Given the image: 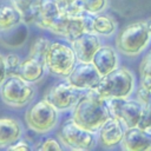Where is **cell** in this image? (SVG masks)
Masks as SVG:
<instances>
[{"mask_svg":"<svg viewBox=\"0 0 151 151\" xmlns=\"http://www.w3.org/2000/svg\"><path fill=\"white\" fill-rule=\"evenodd\" d=\"M111 117L106 99L94 88L81 94L78 103L72 109V120L85 130L98 132L101 125Z\"/></svg>","mask_w":151,"mask_h":151,"instance_id":"1","label":"cell"},{"mask_svg":"<svg viewBox=\"0 0 151 151\" xmlns=\"http://www.w3.org/2000/svg\"><path fill=\"white\" fill-rule=\"evenodd\" d=\"M151 41V20H139L126 25L116 37V48L124 55L140 54Z\"/></svg>","mask_w":151,"mask_h":151,"instance_id":"2","label":"cell"},{"mask_svg":"<svg viewBox=\"0 0 151 151\" xmlns=\"http://www.w3.org/2000/svg\"><path fill=\"white\" fill-rule=\"evenodd\" d=\"M88 19L90 14L84 13L77 2L67 6L61 5V13L50 32L71 42L88 32Z\"/></svg>","mask_w":151,"mask_h":151,"instance_id":"3","label":"cell"},{"mask_svg":"<svg viewBox=\"0 0 151 151\" xmlns=\"http://www.w3.org/2000/svg\"><path fill=\"white\" fill-rule=\"evenodd\" d=\"M136 88V77L126 67H118L103 76L94 90L104 98H130Z\"/></svg>","mask_w":151,"mask_h":151,"instance_id":"4","label":"cell"},{"mask_svg":"<svg viewBox=\"0 0 151 151\" xmlns=\"http://www.w3.org/2000/svg\"><path fill=\"white\" fill-rule=\"evenodd\" d=\"M37 93L33 83L13 74L8 76L0 87V98L9 107H25L32 103Z\"/></svg>","mask_w":151,"mask_h":151,"instance_id":"5","label":"cell"},{"mask_svg":"<svg viewBox=\"0 0 151 151\" xmlns=\"http://www.w3.org/2000/svg\"><path fill=\"white\" fill-rule=\"evenodd\" d=\"M47 71L58 78H66L78 64L77 55L71 45L63 41L51 42L45 57Z\"/></svg>","mask_w":151,"mask_h":151,"instance_id":"6","label":"cell"},{"mask_svg":"<svg viewBox=\"0 0 151 151\" xmlns=\"http://www.w3.org/2000/svg\"><path fill=\"white\" fill-rule=\"evenodd\" d=\"M58 120L59 111L45 98L33 104L25 114L27 126L39 134H45L54 130Z\"/></svg>","mask_w":151,"mask_h":151,"instance_id":"7","label":"cell"},{"mask_svg":"<svg viewBox=\"0 0 151 151\" xmlns=\"http://www.w3.org/2000/svg\"><path fill=\"white\" fill-rule=\"evenodd\" d=\"M58 137L60 143L71 150H92L98 142L96 132L83 129L72 119L64 123L58 132Z\"/></svg>","mask_w":151,"mask_h":151,"instance_id":"8","label":"cell"},{"mask_svg":"<svg viewBox=\"0 0 151 151\" xmlns=\"http://www.w3.org/2000/svg\"><path fill=\"white\" fill-rule=\"evenodd\" d=\"M106 103L111 117L120 120L125 127L138 126L143 112V104L139 103L137 99L112 98L106 99Z\"/></svg>","mask_w":151,"mask_h":151,"instance_id":"9","label":"cell"},{"mask_svg":"<svg viewBox=\"0 0 151 151\" xmlns=\"http://www.w3.org/2000/svg\"><path fill=\"white\" fill-rule=\"evenodd\" d=\"M79 90L74 88L67 80L54 84L45 94L47 99L59 112L73 109L80 98Z\"/></svg>","mask_w":151,"mask_h":151,"instance_id":"10","label":"cell"},{"mask_svg":"<svg viewBox=\"0 0 151 151\" xmlns=\"http://www.w3.org/2000/svg\"><path fill=\"white\" fill-rule=\"evenodd\" d=\"M101 76L92 63H78L72 72L66 77V80L77 90H92L94 88Z\"/></svg>","mask_w":151,"mask_h":151,"instance_id":"11","label":"cell"},{"mask_svg":"<svg viewBox=\"0 0 151 151\" xmlns=\"http://www.w3.org/2000/svg\"><path fill=\"white\" fill-rule=\"evenodd\" d=\"M71 46L74 50L78 63H91L96 52L101 46V40L99 35L86 32L71 41Z\"/></svg>","mask_w":151,"mask_h":151,"instance_id":"12","label":"cell"},{"mask_svg":"<svg viewBox=\"0 0 151 151\" xmlns=\"http://www.w3.org/2000/svg\"><path fill=\"white\" fill-rule=\"evenodd\" d=\"M45 57L41 54L28 52V55L21 61L17 76L21 77L22 79L29 81V83H37L39 81L45 72H46V63Z\"/></svg>","mask_w":151,"mask_h":151,"instance_id":"13","label":"cell"},{"mask_svg":"<svg viewBox=\"0 0 151 151\" xmlns=\"http://www.w3.org/2000/svg\"><path fill=\"white\" fill-rule=\"evenodd\" d=\"M125 126L120 120L114 117H110L99 129L98 133V142L105 149H112L117 145H120L124 133Z\"/></svg>","mask_w":151,"mask_h":151,"instance_id":"14","label":"cell"},{"mask_svg":"<svg viewBox=\"0 0 151 151\" xmlns=\"http://www.w3.org/2000/svg\"><path fill=\"white\" fill-rule=\"evenodd\" d=\"M120 147L125 151L151 150V133L138 126L126 127Z\"/></svg>","mask_w":151,"mask_h":151,"instance_id":"15","label":"cell"},{"mask_svg":"<svg viewBox=\"0 0 151 151\" xmlns=\"http://www.w3.org/2000/svg\"><path fill=\"white\" fill-rule=\"evenodd\" d=\"M117 51V48L110 45H101L96 52L91 63L94 65L101 77L109 74L110 72L119 67V57Z\"/></svg>","mask_w":151,"mask_h":151,"instance_id":"16","label":"cell"},{"mask_svg":"<svg viewBox=\"0 0 151 151\" xmlns=\"http://www.w3.org/2000/svg\"><path fill=\"white\" fill-rule=\"evenodd\" d=\"M61 13V5L58 0H40L39 11L34 24L41 28L51 31Z\"/></svg>","mask_w":151,"mask_h":151,"instance_id":"17","label":"cell"},{"mask_svg":"<svg viewBox=\"0 0 151 151\" xmlns=\"http://www.w3.org/2000/svg\"><path fill=\"white\" fill-rule=\"evenodd\" d=\"M24 129L21 123L12 117H0V149H7L21 139Z\"/></svg>","mask_w":151,"mask_h":151,"instance_id":"18","label":"cell"},{"mask_svg":"<svg viewBox=\"0 0 151 151\" xmlns=\"http://www.w3.org/2000/svg\"><path fill=\"white\" fill-rule=\"evenodd\" d=\"M116 31H117V22L111 15L104 13H99L94 15L90 14L88 32H92L99 37L109 38L113 35Z\"/></svg>","mask_w":151,"mask_h":151,"instance_id":"19","label":"cell"},{"mask_svg":"<svg viewBox=\"0 0 151 151\" xmlns=\"http://www.w3.org/2000/svg\"><path fill=\"white\" fill-rule=\"evenodd\" d=\"M21 22H24L22 17L12 4L0 6V32L11 31Z\"/></svg>","mask_w":151,"mask_h":151,"instance_id":"20","label":"cell"},{"mask_svg":"<svg viewBox=\"0 0 151 151\" xmlns=\"http://www.w3.org/2000/svg\"><path fill=\"white\" fill-rule=\"evenodd\" d=\"M11 4L20 12L25 24H34L40 0H11Z\"/></svg>","mask_w":151,"mask_h":151,"instance_id":"21","label":"cell"},{"mask_svg":"<svg viewBox=\"0 0 151 151\" xmlns=\"http://www.w3.org/2000/svg\"><path fill=\"white\" fill-rule=\"evenodd\" d=\"M77 4L84 13L94 15L103 13L107 8L109 0H78Z\"/></svg>","mask_w":151,"mask_h":151,"instance_id":"22","label":"cell"},{"mask_svg":"<svg viewBox=\"0 0 151 151\" xmlns=\"http://www.w3.org/2000/svg\"><path fill=\"white\" fill-rule=\"evenodd\" d=\"M140 79H151V48L145 53L139 64Z\"/></svg>","mask_w":151,"mask_h":151,"instance_id":"23","label":"cell"},{"mask_svg":"<svg viewBox=\"0 0 151 151\" xmlns=\"http://www.w3.org/2000/svg\"><path fill=\"white\" fill-rule=\"evenodd\" d=\"M5 61H6V66H7V73L8 76H13L18 73L19 66L21 64L22 60H20L19 55L15 53H8L5 55Z\"/></svg>","mask_w":151,"mask_h":151,"instance_id":"24","label":"cell"},{"mask_svg":"<svg viewBox=\"0 0 151 151\" xmlns=\"http://www.w3.org/2000/svg\"><path fill=\"white\" fill-rule=\"evenodd\" d=\"M37 150L39 151H47V150H57V151H61L63 146L60 144V140H57L54 138H45L39 142V144H37L35 146Z\"/></svg>","mask_w":151,"mask_h":151,"instance_id":"25","label":"cell"},{"mask_svg":"<svg viewBox=\"0 0 151 151\" xmlns=\"http://www.w3.org/2000/svg\"><path fill=\"white\" fill-rule=\"evenodd\" d=\"M138 127L146 130V131L151 130V100L147 104L143 105V112H142Z\"/></svg>","mask_w":151,"mask_h":151,"instance_id":"26","label":"cell"},{"mask_svg":"<svg viewBox=\"0 0 151 151\" xmlns=\"http://www.w3.org/2000/svg\"><path fill=\"white\" fill-rule=\"evenodd\" d=\"M136 99L139 103H142L143 105H145V104H147L151 100V93L144 86L139 85L138 88H137V91H136Z\"/></svg>","mask_w":151,"mask_h":151,"instance_id":"27","label":"cell"},{"mask_svg":"<svg viewBox=\"0 0 151 151\" xmlns=\"http://www.w3.org/2000/svg\"><path fill=\"white\" fill-rule=\"evenodd\" d=\"M33 147L28 144V142L24 140V139H19L18 142L13 143L12 145H9L7 147V150H13V151H28V150H32Z\"/></svg>","mask_w":151,"mask_h":151,"instance_id":"28","label":"cell"},{"mask_svg":"<svg viewBox=\"0 0 151 151\" xmlns=\"http://www.w3.org/2000/svg\"><path fill=\"white\" fill-rule=\"evenodd\" d=\"M7 77H8V73H7V66H6V61H5V55L0 53V87L4 84V81L6 80Z\"/></svg>","mask_w":151,"mask_h":151,"instance_id":"29","label":"cell"},{"mask_svg":"<svg viewBox=\"0 0 151 151\" xmlns=\"http://www.w3.org/2000/svg\"><path fill=\"white\" fill-rule=\"evenodd\" d=\"M139 85L144 86L146 90H149V92L151 93V79H140Z\"/></svg>","mask_w":151,"mask_h":151,"instance_id":"30","label":"cell"},{"mask_svg":"<svg viewBox=\"0 0 151 151\" xmlns=\"http://www.w3.org/2000/svg\"><path fill=\"white\" fill-rule=\"evenodd\" d=\"M60 2V5L63 6H67V5H72V4H76L78 0H58Z\"/></svg>","mask_w":151,"mask_h":151,"instance_id":"31","label":"cell"},{"mask_svg":"<svg viewBox=\"0 0 151 151\" xmlns=\"http://www.w3.org/2000/svg\"><path fill=\"white\" fill-rule=\"evenodd\" d=\"M147 131H149V132H150V133H151V130H147Z\"/></svg>","mask_w":151,"mask_h":151,"instance_id":"32","label":"cell"}]
</instances>
